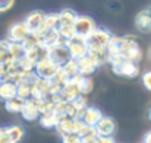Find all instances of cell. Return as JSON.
<instances>
[{
    "mask_svg": "<svg viewBox=\"0 0 151 143\" xmlns=\"http://www.w3.org/2000/svg\"><path fill=\"white\" fill-rule=\"evenodd\" d=\"M110 66H111L113 73L117 76L132 79L139 75V66H138V63H135L132 60H117V61L111 63Z\"/></svg>",
    "mask_w": 151,
    "mask_h": 143,
    "instance_id": "3",
    "label": "cell"
},
{
    "mask_svg": "<svg viewBox=\"0 0 151 143\" xmlns=\"http://www.w3.org/2000/svg\"><path fill=\"white\" fill-rule=\"evenodd\" d=\"M62 69V72L69 78V79H73V78H76L78 75H79V69H78V63H76V60H70V61H68L65 66H62L60 67Z\"/></svg>",
    "mask_w": 151,
    "mask_h": 143,
    "instance_id": "24",
    "label": "cell"
},
{
    "mask_svg": "<svg viewBox=\"0 0 151 143\" xmlns=\"http://www.w3.org/2000/svg\"><path fill=\"white\" fill-rule=\"evenodd\" d=\"M46 28L47 29H57L59 28V13H47Z\"/></svg>",
    "mask_w": 151,
    "mask_h": 143,
    "instance_id": "26",
    "label": "cell"
},
{
    "mask_svg": "<svg viewBox=\"0 0 151 143\" xmlns=\"http://www.w3.org/2000/svg\"><path fill=\"white\" fill-rule=\"evenodd\" d=\"M142 58V50L135 37H113L107 47V63L117 60H132L138 63Z\"/></svg>",
    "mask_w": 151,
    "mask_h": 143,
    "instance_id": "1",
    "label": "cell"
},
{
    "mask_svg": "<svg viewBox=\"0 0 151 143\" xmlns=\"http://www.w3.org/2000/svg\"><path fill=\"white\" fill-rule=\"evenodd\" d=\"M6 129H7V133H9V136H10L13 143H19L25 136V130L19 124H12V126H9Z\"/></svg>",
    "mask_w": 151,
    "mask_h": 143,
    "instance_id": "23",
    "label": "cell"
},
{
    "mask_svg": "<svg viewBox=\"0 0 151 143\" xmlns=\"http://www.w3.org/2000/svg\"><path fill=\"white\" fill-rule=\"evenodd\" d=\"M0 143H13L6 127H0Z\"/></svg>",
    "mask_w": 151,
    "mask_h": 143,
    "instance_id": "29",
    "label": "cell"
},
{
    "mask_svg": "<svg viewBox=\"0 0 151 143\" xmlns=\"http://www.w3.org/2000/svg\"><path fill=\"white\" fill-rule=\"evenodd\" d=\"M3 82H4V80H3V79L0 78V86H1V83H3Z\"/></svg>",
    "mask_w": 151,
    "mask_h": 143,
    "instance_id": "36",
    "label": "cell"
},
{
    "mask_svg": "<svg viewBox=\"0 0 151 143\" xmlns=\"http://www.w3.org/2000/svg\"><path fill=\"white\" fill-rule=\"evenodd\" d=\"M21 115H22V118L27 120V121H37V120L40 118V115H41L37 101L32 99V98L28 99V101L25 102V107H24Z\"/></svg>",
    "mask_w": 151,
    "mask_h": 143,
    "instance_id": "15",
    "label": "cell"
},
{
    "mask_svg": "<svg viewBox=\"0 0 151 143\" xmlns=\"http://www.w3.org/2000/svg\"><path fill=\"white\" fill-rule=\"evenodd\" d=\"M82 143H100V140H99V134H94V136H88V137H84Z\"/></svg>",
    "mask_w": 151,
    "mask_h": 143,
    "instance_id": "33",
    "label": "cell"
},
{
    "mask_svg": "<svg viewBox=\"0 0 151 143\" xmlns=\"http://www.w3.org/2000/svg\"><path fill=\"white\" fill-rule=\"evenodd\" d=\"M59 70H60V67L51 60L50 57H46V58L37 61V63H35V69H34V72H35V75H37L38 78L47 79V80L53 79V78L57 75Z\"/></svg>",
    "mask_w": 151,
    "mask_h": 143,
    "instance_id": "4",
    "label": "cell"
},
{
    "mask_svg": "<svg viewBox=\"0 0 151 143\" xmlns=\"http://www.w3.org/2000/svg\"><path fill=\"white\" fill-rule=\"evenodd\" d=\"M142 83H144V86L151 91V70L150 72H145L144 75H142Z\"/></svg>",
    "mask_w": 151,
    "mask_h": 143,
    "instance_id": "31",
    "label": "cell"
},
{
    "mask_svg": "<svg viewBox=\"0 0 151 143\" xmlns=\"http://www.w3.org/2000/svg\"><path fill=\"white\" fill-rule=\"evenodd\" d=\"M72 104H73V107L79 111V112H82L87 107H88V104H87V98L85 95H81L79 98H76L75 101H72Z\"/></svg>",
    "mask_w": 151,
    "mask_h": 143,
    "instance_id": "28",
    "label": "cell"
},
{
    "mask_svg": "<svg viewBox=\"0 0 151 143\" xmlns=\"http://www.w3.org/2000/svg\"><path fill=\"white\" fill-rule=\"evenodd\" d=\"M82 137L78 133H69L62 136V143H82Z\"/></svg>",
    "mask_w": 151,
    "mask_h": 143,
    "instance_id": "27",
    "label": "cell"
},
{
    "mask_svg": "<svg viewBox=\"0 0 151 143\" xmlns=\"http://www.w3.org/2000/svg\"><path fill=\"white\" fill-rule=\"evenodd\" d=\"M96 130H97L99 136H114V133L117 130V124H116L114 118L104 115L99 121V124L96 126Z\"/></svg>",
    "mask_w": 151,
    "mask_h": 143,
    "instance_id": "13",
    "label": "cell"
},
{
    "mask_svg": "<svg viewBox=\"0 0 151 143\" xmlns=\"http://www.w3.org/2000/svg\"><path fill=\"white\" fill-rule=\"evenodd\" d=\"M15 96H18V83L12 80H4L0 86V101L6 102Z\"/></svg>",
    "mask_w": 151,
    "mask_h": 143,
    "instance_id": "16",
    "label": "cell"
},
{
    "mask_svg": "<svg viewBox=\"0 0 151 143\" xmlns=\"http://www.w3.org/2000/svg\"><path fill=\"white\" fill-rule=\"evenodd\" d=\"M142 143H151V130L144 136V142Z\"/></svg>",
    "mask_w": 151,
    "mask_h": 143,
    "instance_id": "34",
    "label": "cell"
},
{
    "mask_svg": "<svg viewBox=\"0 0 151 143\" xmlns=\"http://www.w3.org/2000/svg\"><path fill=\"white\" fill-rule=\"evenodd\" d=\"M78 13L73 9H63L59 12V26L66 25V26H75V22L78 19Z\"/></svg>",
    "mask_w": 151,
    "mask_h": 143,
    "instance_id": "18",
    "label": "cell"
},
{
    "mask_svg": "<svg viewBox=\"0 0 151 143\" xmlns=\"http://www.w3.org/2000/svg\"><path fill=\"white\" fill-rule=\"evenodd\" d=\"M97 23L93 18L90 16H85V15H79L76 22H75V31H76V35L78 37H82V38H88L96 29H97Z\"/></svg>",
    "mask_w": 151,
    "mask_h": 143,
    "instance_id": "5",
    "label": "cell"
},
{
    "mask_svg": "<svg viewBox=\"0 0 151 143\" xmlns=\"http://www.w3.org/2000/svg\"><path fill=\"white\" fill-rule=\"evenodd\" d=\"M31 35V31L28 29L27 23L22 21V22H16L13 25H10L9 31H7V41L9 43H24L28 37Z\"/></svg>",
    "mask_w": 151,
    "mask_h": 143,
    "instance_id": "8",
    "label": "cell"
},
{
    "mask_svg": "<svg viewBox=\"0 0 151 143\" xmlns=\"http://www.w3.org/2000/svg\"><path fill=\"white\" fill-rule=\"evenodd\" d=\"M66 46L70 51V55H72V60H79L85 55H88L90 50L87 46V40L82 38V37H73L72 40L66 41Z\"/></svg>",
    "mask_w": 151,
    "mask_h": 143,
    "instance_id": "6",
    "label": "cell"
},
{
    "mask_svg": "<svg viewBox=\"0 0 151 143\" xmlns=\"http://www.w3.org/2000/svg\"><path fill=\"white\" fill-rule=\"evenodd\" d=\"M76 63H78L79 75H82V76H91L100 67V64L97 63V60H94L90 54L85 55V57H82V58H79V60H76Z\"/></svg>",
    "mask_w": 151,
    "mask_h": 143,
    "instance_id": "14",
    "label": "cell"
},
{
    "mask_svg": "<svg viewBox=\"0 0 151 143\" xmlns=\"http://www.w3.org/2000/svg\"><path fill=\"white\" fill-rule=\"evenodd\" d=\"M103 117H104V114L101 112V110L96 108V107H90V105H88V107H87V108H85L81 114H79L78 120H82L85 124L96 127V126L99 124V121H100Z\"/></svg>",
    "mask_w": 151,
    "mask_h": 143,
    "instance_id": "12",
    "label": "cell"
},
{
    "mask_svg": "<svg viewBox=\"0 0 151 143\" xmlns=\"http://www.w3.org/2000/svg\"><path fill=\"white\" fill-rule=\"evenodd\" d=\"M113 35L104 29V28H97L88 38H87V46L90 53H107V47L111 41Z\"/></svg>",
    "mask_w": 151,
    "mask_h": 143,
    "instance_id": "2",
    "label": "cell"
},
{
    "mask_svg": "<svg viewBox=\"0 0 151 143\" xmlns=\"http://www.w3.org/2000/svg\"><path fill=\"white\" fill-rule=\"evenodd\" d=\"M147 10H148V13H150V15H151V6H150V7H148V9H147Z\"/></svg>",
    "mask_w": 151,
    "mask_h": 143,
    "instance_id": "37",
    "label": "cell"
},
{
    "mask_svg": "<svg viewBox=\"0 0 151 143\" xmlns=\"http://www.w3.org/2000/svg\"><path fill=\"white\" fill-rule=\"evenodd\" d=\"M49 57H50L59 67L65 66L68 61L72 60L70 51H69V48H68L66 44H57V46H54V47L49 48Z\"/></svg>",
    "mask_w": 151,
    "mask_h": 143,
    "instance_id": "10",
    "label": "cell"
},
{
    "mask_svg": "<svg viewBox=\"0 0 151 143\" xmlns=\"http://www.w3.org/2000/svg\"><path fill=\"white\" fill-rule=\"evenodd\" d=\"M41 44H43V41H41L37 35H34V34H31V35L22 43V46L25 47L27 51H29V50H32V48L38 47V46H41Z\"/></svg>",
    "mask_w": 151,
    "mask_h": 143,
    "instance_id": "25",
    "label": "cell"
},
{
    "mask_svg": "<svg viewBox=\"0 0 151 143\" xmlns=\"http://www.w3.org/2000/svg\"><path fill=\"white\" fill-rule=\"evenodd\" d=\"M25 102H27L25 99H22V98H19V96H15V98H12V99H9V101L4 102V108H6L9 112L21 114L22 110H24V107H25Z\"/></svg>",
    "mask_w": 151,
    "mask_h": 143,
    "instance_id": "21",
    "label": "cell"
},
{
    "mask_svg": "<svg viewBox=\"0 0 151 143\" xmlns=\"http://www.w3.org/2000/svg\"><path fill=\"white\" fill-rule=\"evenodd\" d=\"M59 120H60L59 115L53 111V112H47V114H41L40 118H38V123L44 129H56Z\"/></svg>",
    "mask_w": 151,
    "mask_h": 143,
    "instance_id": "20",
    "label": "cell"
},
{
    "mask_svg": "<svg viewBox=\"0 0 151 143\" xmlns=\"http://www.w3.org/2000/svg\"><path fill=\"white\" fill-rule=\"evenodd\" d=\"M13 4H15V0H0V12H6L12 9Z\"/></svg>",
    "mask_w": 151,
    "mask_h": 143,
    "instance_id": "30",
    "label": "cell"
},
{
    "mask_svg": "<svg viewBox=\"0 0 151 143\" xmlns=\"http://www.w3.org/2000/svg\"><path fill=\"white\" fill-rule=\"evenodd\" d=\"M81 95H82V94H81V91H79V86H78L76 80H75V79H70V80L60 89L59 99H60V102H62V101H65V102H72V101H75L76 98H79Z\"/></svg>",
    "mask_w": 151,
    "mask_h": 143,
    "instance_id": "11",
    "label": "cell"
},
{
    "mask_svg": "<svg viewBox=\"0 0 151 143\" xmlns=\"http://www.w3.org/2000/svg\"><path fill=\"white\" fill-rule=\"evenodd\" d=\"M100 143H116L114 136H99Z\"/></svg>",
    "mask_w": 151,
    "mask_h": 143,
    "instance_id": "32",
    "label": "cell"
},
{
    "mask_svg": "<svg viewBox=\"0 0 151 143\" xmlns=\"http://www.w3.org/2000/svg\"><path fill=\"white\" fill-rule=\"evenodd\" d=\"M84 121L78 120V118H70V117H63L59 120L57 126H56V132L59 133V136H65L69 133H78L82 127Z\"/></svg>",
    "mask_w": 151,
    "mask_h": 143,
    "instance_id": "9",
    "label": "cell"
},
{
    "mask_svg": "<svg viewBox=\"0 0 151 143\" xmlns=\"http://www.w3.org/2000/svg\"><path fill=\"white\" fill-rule=\"evenodd\" d=\"M9 53H10V55L15 61H19L27 55V50L21 43H9Z\"/></svg>",
    "mask_w": 151,
    "mask_h": 143,
    "instance_id": "22",
    "label": "cell"
},
{
    "mask_svg": "<svg viewBox=\"0 0 151 143\" xmlns=\"http://www.w3.org/2000/svg\"><path fill=\"white\" fill-rule=\"evenodd\" d=\"M135 26L141 32H151V15L148 10H141L135 18Z\"/></svg>",
    "mask_w": 151,
    "mask_h": 143,
    "instance_id": "17",
    "label": "cell"
},
{
    "mask_svg": "<svg viewBox=\"0 0 151 143\" xmlns=\"http://www.w3.org/2000/svg\"><path fill=\"white\" fill-rule=\"evenodd\" d=\"M148 118L151 120V108H150V112H148Z\"/></svg>",
    "mask_w": 151,
    "mask_h": 143,
    "instance_id": "35",
    "label": "cell"
},
{
    "mask_svg": "<svg viewBox=\"0 0 151 143\" xmlns=\"http://www.w3.org/2000/svg\"><path fill=\"white\" fill-rule=\"evenodd\" d=\"M79 86V91L82 95H88L93 89H94V82L91 79V76H82V75H78L76 78H73Z\"/></svg>",
    "mask_w": 151,
    "mask_h": 143,
    "instance_id": "19",
    "label": "cell"
},
{
    "mask_svg": "<svg viewBox=\"0 0 151 143\" xmlns=\"http://www.w3.org/2000/svg\"><path fill=\"white\" fill-rule=\"evenodd\" d=\"M46 16H47V13H44L41 10H34L25 18L24 22L27 23L31 34H40L46 28Z\"/></svg>",
    "mask_w": 151,
    "mask_h": 143,
    "instance_id": "7",
    "label": "cell"
}]
</instances>
